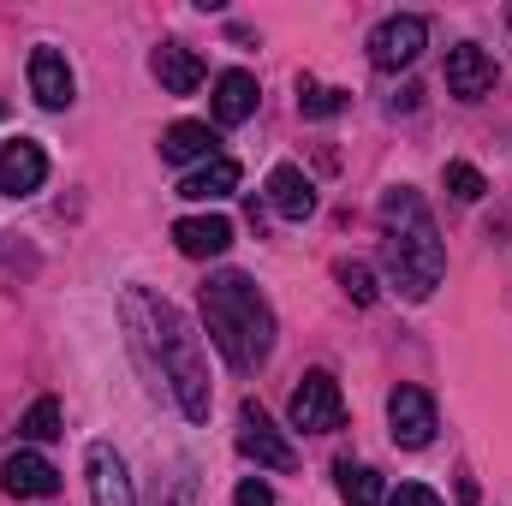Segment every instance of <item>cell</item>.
I'll return each mask as SVG.
<instances>
[{
    "label": "cell",
    "instance_id": "1",
    "mask_svg": "<svg viewBox=\"0 0 512 506\" xmlns=\"http://www.w3.org/2000/svg\"><path fill=\"white\" fill-rule=\"evenodd\" d=\"M382 268L411 304H423L447 274V245L435 233V215L411 185H393L382 197Z\"/></svg>",
    "mask_w": 512,
    "mask_h": 506
},
{
    "label": "cell",
    "instance_id": "2",
    "mask_svg": "<svg viewBox=\"0 0 512 506\" xmlns=\"http://www.w3.org/2000/svg\"><path fill=\"white\" fill-rule=\"evenodd\" d=\"M203 328L221 346V358L233 370H245V376L262 370L268 352H274V304L262 298V286H256L251 274H239V268H227V274H215L203 286Z\"/></svg>",
    "mask_w": 512,
    "mask_h": 506
},
{
    "label": "cell",
    "instance_id": "3",
    "mask_svg": "<svg viewBox=\"0 0 512 506\" xmlns=\"http://www.w3.org/2000/svg\"><path fill=\"white\" fill-rule=\"evenodd\" d=\"M126 310L137 322H149V334L143 340H155V352H161V376L173 381V393H179V411L191 417V423H203L209 417V405H215V393H209V364H203V340L191 334V322H185V310L179 304H167V298H149V292H126Z\"/></svg>",
    "mask_w": 512,
    "mask_h": 506
},
{
    "label": "cell",
    "instance_id": "4",
    "mask_svg": "<svg viewBox=\"0 0 512 506\" xmlns=\"http://www.w3.org/2000/svg\"><path fill=\"white\" fill-rule=\"evenodd\" d=\"M286 417H292V429H304V435H328V429H340V423H346L340 381L328 376V370H310V376L292 387V405H286Z\"/></svg>",
    "mask_w": 512,
    "mask_h": 506
},
{
    "label": "cell",
    "instance_id": "5",
    "mask_svg": "<svg viewBox=\"0 0 512 506\" xmlns=\"http://www.w3.org/2000/svg\"><path fill=\"white\" fill-rule=\"evenodd\" d=\"M423 42H429V24H423L417 12H393V18H382V24L370 30V60H376L382 72H399V66H411V60L423 54Z\"/></svg>",
    "mask_w": 512,
    "mask_h": 506
},
{
    "label": "cell",
    "instance_id": "6",
    "mask_svg": "<svg viewBox=\"0 0 512 506\" xmlns=\"http://www.w3.org/2000/svg\"><path fill=\"white\" fill-rule=\"evenodd\" d=\"M239 453H245V459H256L262 471H292V465H298V453L286 447V435L268 423V411H262L256 399H245V405H239Z\"/></svg>",
    "mask_w": 512,
    "mask_h": 506
},
{
    "label": "cell",
    "instance_id": "7",
    "mask_svg": "<svg viewBox=\"0 0 512 506\" xmlns=\"http://www.w3.org/2000/svg\"><path fill=\"white\" fill-rule=\"evenodd\" d=\"M387 423H393V441L417 453V447L435 441V399L423 387H393L387 393Z\"/></svg>",
    "mask_w": 512,
    "mask_h": 506
},
{
    "label": "cell",
    "instance_id": "8",
    "mask_svg": "<svg viewBox=\"0 0 512 506\" xmlns=\"http://www.w3.org/2000/svg\"><path fill=\"white\" fill-rule=\"evenodd\" d=\"M0 489H6L12 501H54V495H60V471H54L42 453L18 447V453L0 465Z\"/></svg>",
    "mask_w": 512,
    "mask_h": 506
},
{
    "label": "cell",
    "instance_id": "9",
    "mask_svg": "<svg viewBox=\"0 0 512 506\" xmlns=\"http://www.w3.org/2000/svg\"><path fill=\"white\" fill-rule=\"evenodd\" d=\"M447 90H453L459 102H483V96L495 90V54L477 48V42L447 48Z\"/></svg>",
    "mask_w": 512,
    "mask_h": 506
},
{
    "label": "cell",
    "instance_id": "10",
    "mask_svg": "<svg viewBox=\"0 0 512 506\" xmlns=\"http://www.w3.org/2000/svg\"><path fill=\"white\" fill-rule=\"evenodd\" d=\"M42 179H48L42 143H30V137L0 143V191H6V197H30V191H42Z\"/></svg>",
    "mask_w": 512,
    "mask_h": 506
},
{
    "label": "cell",
    "instance_id": "11",
    "mask_svg": "<svg viewBox=\"0 0 512 506\" xmlns=\"http://www.w3.org/2000/svg\"><path fill=\"white\" fill-rule=\"evenodd\" d=\"M84 471H90V501L96 506H131L126 459H120L108 441H90V447H84Z\"/></svg>",
    "mask_w": 512,
    "mask_h": 506
},
{
    "label": "cell",
    "instance_id": "12",
    "mask_svg": "<svg viewBox=\"0 0 512 506\" xmlns=\"http://www.w3.org/2000/svg\"><path fill=\"white\" fill-rule=\"evenodd\" d=\"M30 96L42 102V108H72V96H78V78H72V66H66V54L60 48H36L30 54Z\"/></svg>",
    "mask_w": 512,
    "mask_h": 506
},
{
    "label": "cell",
    "instance_id": "13",
    "mask_svg": "<svg viewBox=\"0 0 512 506\" xmlns=\"http://www.w3.org/2000/svg\"><path fill=\"white\" fill-rule=\"evenodd\" d=\"M268 209H274L280 221H310V215H316V185L304 179V167L280 161V167L268 173Z\"/></svg>",
    "mask_w": 512,
    "mask_h": 506
},
{
    "label": "cell",
    "instance_id": "14",
    "mask_svg": "<svg viewBox=\"0 0 512 506\" xmlns=\"http://www.w3.org/2000/svg\"><path fill=\"white\" fill-rule=\"evenodd\" d=\"M149 72H155V84H161L167 96H191V90L203 84V60H197L185 42H161L155 60H149Z\"/></svg>",
    "mask_w": 512,
    "mask_h": 506
},
{
    "label": "cell",
    "instance_id": "15",
    "mask_svg": "<svg viewBox=\"0 0 512 506\" xmlns=\"http://www.w3.org/2000/svg\"><path fill=\"white\" fill-rule=\"evenodd\" d=\"M173 245L185 256H221L233 245V221L227 215H185V221H173Z\"/></svg>",
    "mask_w": 512,
    "mask_h": 506
},
{
    "label": "cell",
    "instance_id": "16",
    "mask_svg": "<svg viewBox=\"0 0 512 506\" xmlns=\"http://www.w3.org/2000/svg\"><path fill=\"white\" fill-rule=\"evenodd\" d=\"M233 191H239V161H227V155H215V161H203L197 173L179 179V197H191V203H221Z\"/></svg>",
    "mask_w": 512,
    "mask_h": 506
},
{
    "label": "cell",
    "instance_id": "17",
    "mask_svg": "<svg viewBox=\"0 0 512 506\" xmlns=\"http://www.w3.org/2000/svg\"><path fill=\"white\" fill-rule=\"evenodd\" d=\"M256 96H262V90H256L251 72H239V66L221 72V78H215V120H221V126H245L256 114Z\"/></svg>",
    "mask_w": 512,
    "mask_h": 506
},
{
    "label": "cell",
    "instance_id": "18",
    "mask_svg": "<svg viewBox=\"0 0 512 506\" xmlns=\"http://www.w3.org/2000/svg\"><path fill=\"white\" fill-rule=\"evenodd\" d=\"M161 161H215V131L203 120H179V126L161 131Z\"/></svg>",
    "mask_w": 512,
    "mask_h": 506
},
{
    "label": "cell",
    "instance_id": "19",
    "mask_svg": "<svg viewBox=\"0 0 512 506\" xmlns=\"http://www.w3.org/2000/svg\"><path fill=\"white\" fill-rule=\"evenodd\" d=\"M340 501L346 506H382L387 501V489H382V477L370 471V465H352V459H340Z\"/></svg>",
    "mask_w": 512,
    "mask_h": 506
},
{
    "label": "cell",
    "instance_id": "20",
    "mask_svg": "<svg viewBox=\"0 0 512 506\" xmlns=\"http://www.w3.org/2000/svg\"><path fill=\"white\" fill-rule=\"evenodd\" d=\"M340 108H346V90H328V84L298 78V114H304V120H328V114H340Z\"/></svg>",
    "mask_w": 512,
    "mask_h": 506
},
{
    "label": "cell",
    "instance_id": "21",
    "mask_svg": "<svg viewBox=\"0 0 512 506\" xmlns=\"http://www.w3.org/2000/svg\"><path fill=\"white\" fill-rule=\"evenodd\" d=\"M18 435H24V441H54V435H60V399H36V405L24 411Z\"/></svg>",
    "mask_w": 512,
    "mask_h": 506
},
{
    "label": "cell",
    "instance_id": "22",
    "mask_svg": "<svg viewBox=\"0 0 512 506\" xmlns=\"http://www.w3.org/2000/svg\"><path fill=\"white\" fill-rule=\"evenodd\" d=\"M447 191H453L459 203H477L489 185H483V173H477L471 161H447Z\"/></svg>",
    "mask_w": 512,
    "mask_h": 506
},
{
    "label": "cell",
    "instance_id": "23",
    "mask_svg": "<svg viewBox=\"0 0 512 506\" xmlns=\"http://www.w3.org/2000/svg\"><path fill=\"white\" fill-rule=\"evenodd\" d=\"M340 286H346L358 304H376V298H382V292H376V274H370L364 262H340Z\"/></svg>",
    "mask_w": 512,
    "mask_h": 506
},
{
    "label": "cell",
    "instance_id": "24",
    "mask_svg": "<svg viewBox=\"0 0 512 506\" xmlns=\"http://www.w3.org/2000/svg\"><path fill=\"white\" fill-rule=\"evenodd\" d=\"M382 506H441V495H435V489H423V483H399Z\"/></svg>",
    "mask_w": 512,
    "mask_h": 506
},
{
    "label": "cell",
    "instance_id": "25",
    "mask_svg": "<svg viewBox=\"0 0 512 506\" xmlns=\"http://www.w3.org/2000/svg\"><path fill=\"white\" fill-rule=\"evenodd\" d=\"M233 506H274V489H268V483H256V477H245V483H239V495H233Z\"/></svg>",
    "mask_w": 512,
    "mask_h": 506
},
{
    "label": "cell",
    "instance_id": "26",
    "mask_svg": "<svg viewBox=\"0 0 512 506\" xmlns=\"http://www.w3.org/2000/svg\"><path fill=\"white\" fill-rule=\"evenodd\" d=\"M161 506H197V483H191V477H179V483L161 495Z\"/></svg>",
    "mask_w": 512,
    "mask_h": 506
}]
</instances>
